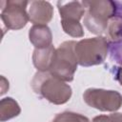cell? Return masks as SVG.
<instances>
[{
  "mask_svg": "<svg viewBox=\"0 0 122 122\" xmlns=\"http://www.w3.org/2000/svg\"><path fill=\"white\" fill-rule=\"evenodd\" d=\"M31 89L49 102L54 105L67 103L72 94L71 87L65 81L53 76L50 71H38L30 82Z\"/></svg>",
  "mask_w": 122,
  "mask_h": 122,
  "instance_id": "6da1fadb",
  "label": "cell"
},
{
  "mask_svg": "<svg viewBox=\"0 0 122 122\" xmlns=\"http://www.w3.org/2000/svg\"><path fill=\"white\" fill-rule=\"evenodd\" d=\"M87 12L84 16V25L90 32L100 36L107 30L109 21L115 16V3L110 0L83 1Z\"/></svg>",
  "mask_w": 122,
  "mask_h": 122,
  "instance_id": "7a4b0ae2",
  "label": "cell"
},
{
  "mask_svg": "<svg viewBox=\"0 0 122 122\" xmlns=\"http://www.w3.org/2000/svg\"><path fill=\"white\" fill-rule=\"evenodd\" d=\"M76 41H64L55 49L52 62L50 68V72L65 81L71 82L74 78V73L77 70L78 61L75 54Z\"/></svg>",
  "mask_w": 122,
  "mask_h": 122,
  "instance_id": "3957f363",
  "label": "cell"
},
{
  "mask_svg": "<svg viewBox=\"0 0 122 122\" xmlns=\"http://www.w3.org/2000/svg\"><path fill=\"white\" fill-rule=\"evenodd\" d=\"M74 50L78 65L82 67L100 65L108 55L109 41L102 35L81 39L76 42Z\"/></svg>",
  "mask_w": 122,
  "mask_h": 122,
  "instance_id": "277c9868",
  "label": "cell"
},
{
  "mask_svg": "<svg viewBox=\"0 0 122 122\" xmlns=\"http://www.w3.org/2000/svg\"><path fill=\"white\" fill-rule=\"evenodd\" d=\"M87 105L101 112H116L122 107V94L113 90L89 88L83 93Z\"/></svg>",
  "mask_w": 122,
  "mask_h": 122,
  "instance_id": "5b68a950",
  "label": "cell"
},
{
  "mask_svg": "<svg viewBox=\"0 0 122 122\" xmlns=\"http://www.w3.org/2000/svg\"><path fill=\"white\" fill-rule=\"evenodd\" d=\"M29 1L8 0L1 3V20L8 30H21L30 21L27 8Z\"/></svg>",
  "mask_w": 122,
  "mask_h": 122,
  "instance_id": "8992f818",
  "label": "cell"
},
{
  "mask_svg": "<svg viewBox=\"0 0 122 122\" xmlns=\"http://www.w3.org/2000/svg\"><path fill=\"white\" fill-rule=\"evenodd\" d=\"M29 18L33 25H47L53 16V7L48 1L33 0L29 2Z\"/></svg>",
  "mask_w": 122,
  "mask_h": 122,
  "instance_id": "52a82bcc",
  "label": "cell"
},
{
  "mask_svg": "<svg viewBox=\"0 0 122 122\" xmlns=\"http://www.w3.org/2000/svg\"><path fill=\"white\" fill-rule=\"evenodd\" d=\"M29 39L35 49H44L52 45V33L47 25H33L29 30Z\"/></svg>",
  "mask_w": 122,
  "mask_h": 122,
  "instance_id": "ba28073f",
  "label": "cell"
},
{
  "mask_svg": "<svg viewBox=\"0 0 122 122\" xmlns=\"http://www.w3.org/2000/svg\"><path fill=\"white\" fill-rule=\"evenodd\" d=\"M57 5L61 20L80 21V19L84 17L86 12L84 5L79 1L58 2Z\"/></svg>",
  "mask_w": 122,
  "mask_h": 122,
  "instance_id": "9c48e42d",
  "label": "cell"
},
{
  "mask_svg": "<svg viewBox=\"0 0 122 122\" xmlns=\"http://www.w3.org/2000/svg\"><path fill=\"white\" fill-rule=\"evenodd\" d=\"M55 48L51 45L44 49H34L32 53V63L38 71H49Z\"/></svg>",
  "mask_w": 122,
  "mask_h": 122,
  "instance_id": "30bf717a",
  "label": "cell"
},
{
  "mask_svg": "<svg viewBox=\"0 0 122 122\" xmlns=\"http://www.w3.org/2000/svg\"><path fill=\"white\" fill-rule=\"evenodd\" d=\"M21 112V108L17 101L12 97H5L0 101V121L6 122L18 116Z\"/></svg>",
  "mask_w": 122,
  "mask_h": 122,
  "instance_id": "8fae6325",
  "label": "cell"
},
{
  "mask_svg": "<svg viewBox=\"0 0 122 122\" xmlns=\"http://www.w3.org/2000/svg\"><path fill=\"white\" fill-rule=\"evenodd\" d=\"M107 35L112 42H118L122 39V18L113 16L110 19L107 30Z\"/></svg>",
  "mask_w": 122,
  "mask_h": 122,
  "instance_id": "7c38bea8",
  "label": "cell"
},
{
  "mask_svg": "<svg viewBox=\"0 0 122 122\" xmlns=\"http://www.w3.org/2000/svg\"><path fill=\"white\" fill-rule=\"evenodd\" d=\"M61 26L65 33L71 37L78 38L84 36V30L80 21L73 20H61Z\"/></svg>",
  "mask_w": 122,
  "mask_h": 122,
  "instance_id": "4fadbf2b",
  "label": "cell"
},
{
  "mask_svg": "<svg viewBox=\"0 0 122 122\" xmlns=\"http://www.w3.org/2000/svg\"><path fill=\"white\" fill-rule=\"evenodd\" d=\"M51 122H91L90 119L74 112H63L54 116Z\"/></svg>",
  "mask_w": 122,
  "mask_h": 122,
  "instance_id": "5bb4252c",
  "label": "cell"
},
{
  "mask_svg": "<svg viewBox=\"0 0 122 122\" xmlns=\"http://www.w3.org/2000/svg\"><path fill=\"white\" fill-rule=\"evenodd\" d=\"M97 122H122L121 112H112L111 114H101L93 118Z\"/></svg>",
  "mask_w": 122,
  "mask_h": 122,
  "instance_id": "9a60e30c",
  "label": "cell"
},
{
  "mask_svg": "<svg viewBox=\"0 0 122 122\" xmlns=\"http://www.w3.org/2000/svg\"><path fill=\"white\" fill-rule=\"evenodd\" d=\"M10 88V85H9V81L2 75L1 76V95H3Z\"/></svg>",
  "mask_w": 122,
  "mask_h": 122,
  "instance_id": "2e32d148",
  "label": "cell"
},
{
  "mask_svg": "<svg viewBox=\"0 0 122 122\" xmlns=\"http://www.w3.org/2000/svg\"><path fill=\"white\" fill-rule=\"evenodd\" d=\"M116 79L119 82V84L122 86V67L118 69L117 72H116Z\"/></svg>",
  "mask_w": 122,
  "mask_h": 122,
  "instance_id": "e0dca14e",
  "label": "cell"
}]
</instances>
